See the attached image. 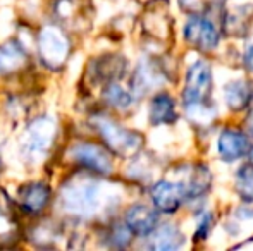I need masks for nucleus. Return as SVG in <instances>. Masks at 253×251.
Here are the masks:
<instances>
[{
    "label": "nucleus",
    "mask_w": 253,
    "mask_h": 251,
    "mask_svg": "<svg viewBox=\"0 0 253 251\" xmlns=\"http://www.w3.org/2000/svg\"><path fill=\"white\" fill-rule=\"evenodd\" d=\"M95 129L102 136L103 143L107 144L112 153L119 155V157H131L134 155L143 144V136L136 131L126 129V127L119 126L117 122L110 121L107 117L97 115L91 119Z\"/></svg>",
    "instance_id": "nucleus-1"
},
{
    "label": "nucleus",
    "mask_w": 253,
    "mask_h": 251,
    "mask_svg": "<svg viewBox=\"0 0 253 251\" xmlns=\"http://www.w3.org/2000/svg\"><path fill=\"white\" fill-rule=\"evenodd\" d=\"M55 136V124L52 119L40 117L28 127V134L23 143V153L30 160H40L45 157Z\"/></svg>",
    "instance_id": "nucleus-2"
},
{
    "label": "nucleus",
    "mask_w": 253,
    "mask_h": 251,
    "mask_svg": "<svg viewBox=\"0 0 253 251\" xmlns=\"http://www.w3.org/2000/svg\"><path fill=\"white\" fill-rule=\"evenodd\" d=\"M210 90H212V71L209 64L198 61L190 67L186 76V86H184V104L186 107H197L207 100Z\"/></svg>",
    "instance_id": "nucleus-3"
},
{
    "label": "nucleus",
    "mask_w": 253,
    "mask_h": 251,
    "mask_svg": "<svg viewBox=\"0 0 253 251\" xmlns=\"http://www.w3.org/2000/svg\"><path fill=\"white\" fill-rule=\"evenodd\" d=\"M71 158L81 167H86L88 171L97 174H110L112 172V158L105 148L98 146L95 143H76L69 151Z\"/></svg>",
    "instance_id": "nucleus-4"
},
{
    "label": "nucleus",
    "mask_w": 253,
    "mask_h": 251,
    "mask_svg": "<svg viewBox=\"0 0 253 251\" xmlns=\"http://www.w3.org/2000/svg\"><path fill=\"white\" fill-rule=\"evenodd\" d=\"M38 54L48 67H59L69 55V41L60 30L45 28L38 36Z\"/></svg>",
    "instance_id": "nucleus-5"
},
{
    "label": "nucleus",
    "mask_w": 253,
    "mask_h": 251,
    "mask_svg": "<svg viewBox=\"0 0 253 251\" xmlns=\"http://www.w3.org/2000/svg\"><path fill=\"white\" fill-rule=\"evenodd\" d=\"M190 196L188 186L183 182L160 181L152 188V201L157 210L164 214H174L183 205L184 198Z\"/></svg>",
    "instance_id": "nucleus-6"
},
{
    "label": "nucleus",
    "mask_w": 253,
    "mask_h": 251,
    "mask_svg": "<svg viewBox=\"0 0 253 251\" xmlns=\"http://www.w3.org/2000/svg\"><path fill=\"white\" fill-rule=\"evenodd\" d=\"M17 198H19V205L23 208V212L31 215H38L50 203L52 189L45 182H38V181L26 182V184H23L19 188Z\"/></svg>",
    "instance_id": "nucleus-7"
},
{
    "label": "nucleus",
    "mask_w": 253,
    "mask_h": 251,
    "mask_svg": "<svg viewBox=\"0 0 253 251\" xmlns=\"http://www.w3.org/2000/svg\"><path fill=\"white\" fill-rule=\"evenodd\" d=\"M184 36L193 47L202 50H212L219 45V31L213 26V23L198 16L191 17L186 23Z\"/></svg>",
    "instance_id": "nucleus-8"
},
{
    "label": "nucleus",
    "mask_w": 253,
    "mask_h": 251,
    "mask_svg": "<svg viewBox=\"0 0 253 251\" xmlns=\"http://www.w3.org/2000/svg\"><path fill=\"white\" fill-rule=\"evenodd\" d=\"M64 205L76 214H93L98 207V188L95 184L69 186L64 194Z\"/></svg>",
    "instance_id": "nucleus-9"
},
{
    "label": "nucleus",
    "mask_w": 253,
    "mask_h": 251,
    "mask_svg": "<svg viewBox=\"0 0 253 251\" xmlns=\"http://www.w3.org/2000/svg\"><path fill=\"white\" fill-rule=\"evenodd\" d=\"M250 150V141L241 131L226 129L219 136V153L226 162H233L245 157Z\"/></svg>",
    "instance_id": "nucleus-10"
},
{
    "label": "nucleus",
    "mask_w": 253,
    "mask_h": 251,
    "mask_svg": "<svg viewBox=\"0 0 253 251\" xmlns=\"http://www.w3.org/2000/svg\"><path fill=\"white\" fill-rule=\"evenodd\" d=\"M28 64V54L17 40H9L0 45V76L19 72Z\"/></svg>",
    "instance_id": "nucleus-11"
},
{
    "label": "nucleus",
    "mask_w": 253,
    "mask_h": 251,
    "mask_svg": "<svg viewBox=\"0 0 253 251\" xmlns=\"http://www.w3.org/2000/svg\"><path fill=\"white\" fill-rule=\"evenodd\" d=\"M126 225L131 229L133 234L150 236L157 227V214L155 210L148 208L147 205H133L126 214Z\"/></svg>",
    "instance_id": "nucleus-12"
},
{
    "label": "nucleus",
    "mask_w": 253,
    "mask_h": 251,
    "mask_svg": "<svg viewBox=\"0 0 253 251\" xmlns=\"http://www.w3.org/2000/svg\"><path fill=\"white\" fill-rule=\"evenodd\" d=\"M184 243V236L176 225H162L159 227L155 232H152L150 238V246L152 250L157 251H174L177 248H181Z\"/></svg>",
    "instance_id": "nucleus-13"
},
{
    "label": "nucleus",
    "mask_w": 253,
    "mask_h": 251,
    "mask_svg": "<svg viewBox=\"0 0 253 251\" xmlns=\"http://www.w3.org/2000/svg\"><path fill=\"white\" fill-rule=\"evenodd\" d=\"M176 121V105L174 100L166 93L157 95L150 104V122L152 124H169Z\"/></svg>",
    "instance_id": "nucleus-14"
},
{
    "label": "nucleus",
    "mask_w": 253,
    "mask_h": 251,
    "mask_svg": "<svg viewBox=\"0 0 253 251\" xmlns=\"http://www.w3.org/2000/svg\"><path fill=\"white\" fill-rule=\"evenodd\" d=\"M224 97L233 110H241L250 102V86L247 81H231L224 86Z\"/></svg>",
    "instance_id": "nucleus-15"
},
{
    "label": "nucleus",
    "mask_w": 253,
    "mask_h": 251,
    "mask_svg": "<svg viewBox=\"0 0 253 251\" xmlns=\"http://www.w3.org/2000/svg\"><path fill=\"white\" fill-rule=\"evenodd\" d=\"M103 100L116 108H127L133 105L134 97L117 81H112V83H107L105 90H103Z\"/></svg>",
    "instance_id": "nucleus-16"
},
{
    "label": "nucleus",
    "mask_w": 253,
    "mask_h": 251,
    "mask_svg": "<svg viewBox=\"0 0 253 251\" xmlns=\"http://www.w3.org/2000/svg\"><path fill=\"white\" fill-rule=\"evenodd\" d=\"M236 191L241 200L253 201V165H243L236 174Z\"/></svg>",
    "instance_id": "nucleus-17"
},
{
    "label": "nucleus",
    "mask_w": 253,
    "mask_h": 251,
    "mask_svg": "<svg viewBox=\"0 0 253 251\" xmlns=\"http://www.w3.org/2000/svg\"><path fill=\"white\" fill-rule=\"evenodd\" d=\"M5 194L0 193V236L10 232L14 224V212H12V203L5 200Z\"/></svg>",
    "instance_id": "nucleus-18"
},
{
    "label": "nucleus",
    "mask_w": 253,
    "mask_h": 251,
    "mask_svg": "<svg viewBox=\"0 0 253 251\" xmlns=\"http://www.w3.org/2000/svg\"><path fill=\"white\" fill-rule=\"evenodd\" d=\"M209 229H212V217L205 215L200 220V224H198V231L195 232V239H203L207 236V232H209Z\"/></svg>",
    "instance_id": "nucleus-19"
},
{
    "label": "nucleus",
    "mask_w": 253,
    "mask_h": 251,
    "mask_svg": "<svg viewBox=\"0 0 253 251\" xmlns=\"http://www.w3.org/2000/svg\"><path fill=\"white\" fill-rule=\"evenodd\" d=\"M245 66H247L248 71H252L253 72V45L250 47H247V50H245Z\"/></svg>",
    "instance_id": "nucleus-20"
},
{
    "label": "nucleus",
    "mask_w": 253,
    "mask_h": 251,
    "mask_svg": "<svg viewBox=\"0 0 253 251\" xmlns=\"http://www.w3.org/2000/svg\"><path fill=\"white\" fill-rule=\"evenodd\" d=\"M198 3H200V0H181V5H183L184 9H195Z\"/></svg>",
    "instance_id": "nucleus-21"
},
{
    "label": "nucleus",
    "mask_w": 253,
    "mask_h": 251,
    "mask_svg": "<svg viewBox=\"0 0 253 251\" xmlns=\"http://www.w3.org/2000/svg\"><path fill=\"white\" fill-rule=\"evenodd\" d=\"M250 158H252V164H253V150H252V153H250Z\"/></svg>",
    "instance_id": "nucleus-22"
}]
</instances>
